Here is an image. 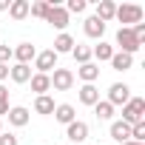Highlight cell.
Returning <instances> with one entry per match:
<instances>
[{
	"label": "cell",
	"instance_id": "obj_29",
	"mask_svg": "<svg viewBox=\"0 0 145 145\" xmlns=\"http://www.w3.org/2000/svg\"><path fill=\"white\" fill-rule=\"evenodd\" d=\"M131 139L134 142H145V120L137 122V125H131Z\"/></svg>",
	"mask_w": 145,
	"mask_h": 145
},
{
	"label": "cell",
	"instance_id": "obj_34",
	"mask_svg": "<svg viewBox=\"0 0 145 145\" xmlns=\"http://www.w3.org/2000/svg\"><path fill=\"white\" fill-rule=\"evenodd\" d=\"M122 145H145V142H134V139H128V142H122Z\"/></svg>",
	"mask_w": 145,
	"mask_h": 145
},
{
	"label": "cell",
	"instance_id": "obj_24",
	"mask_svg": "<svg viewBox=\"0 0 145 145\" xmlns=\"http://www.w3.org/2000/svg\"><path fill=\"white\" fill-rule=\"evenodd\" d=\"M71 57H74L80 65H86V63H91V48H88V46L74 43V48H71Z\"/></svg>",
	"mask_w": 145,
	"mask_h": 145
},
{
	"label": "cell",
	"instance_id": "obj_8",
	"mask_svg": "<svg viewBox=\"0 0 145 145\" xmlns=\"http://www.w3.org/2000/svg\"><path fill=\"white\" fill-rule=\"evenodd\" d=\"M128 100H131V88H128L125 83H114V86L108 88V100H105V103H111L114 108H117V105H125Z\"/></svg>",
	"mask_w": 145,
	"mask_h": 145
},
{
	"label": "cell",
	"instance_id": "obj_11",
	"mask_svg": "<svg viewBox=\"0 0 145 145\" xmlns=\"http://www.w3.org/2000/svg\"><path fill=\"white\" fill-rule=\"evenodd\" d=\"M71 48H74V37H71L68 31H60L57 37H54V54L60 57V54H71Z\"/></svg>",
	"mask_w": 145,
	"mask_h": 145
},
{
	"label": "cell",
	"instance_id": "obj_33",
	"mask_svg": "<svg viewBox=\"0 0 145 145\" xmlns=\"http://www.w3.org/2000/svg\"><path fill=\"white\" fill-rule=\"evenodd\" d=\"M9 6H12V0H0V12H9Z\"/></svg>",
	"mask_w": 145,
	"mask_h": 145
},
{
	"label": "cell",
	"instance_id": "obj_12",
	"mask_svg": "<svg viewBox=\"0 0 145 145\" xmlns=\"http://www.w3.org/2000/svg\"><path fill=\"white\" fill-rule=\"evenodd\" d=\"M80 103L94 108V105L100 103V88H97V86H91V83H83V86H80Z\"/></svg>",
	"mask_w": 145,
	"mask_h": 145
},
{
	"label": "cell",
	"instance_id": "obj_14",
	"mask_svg": "<svg viewBox=\"0 0 145 145\" xmlns=\"http://www.w3.org/2000/svg\"><path fill=\"white\" fill-rule=\"evenodd\" d=\"M54 120H57V122H63V125L74 122V120H77L74 105H71V103H60V105H54Z\"/></svg>",
	"mask_w": 145,
	"mask_h": 145
},
{
	"label": "cell",
	"instance_id": "obj_10",
	"mask_svg": "<svg viewBox=\"0 0 145 145\" xmlns=\"http://www.w3.org/2000/svg\"><path fill=\"white\" fill-rule=\"evenodd\" d=\"M12 57L17 60V63H23V65H29L34 57H37V48L31 46V43H20V46H14L12 48Z\"/></svg>",
	"mask_w": 145,
	"mask_h": 145
},
{
	"label": "cell",
	"instance_id": "obj_32",
	"mask_svg": "<svg viewBox=\"0 0 145 145\" xmlns=\"http://www.w3.org/2000/svg\"><path fill=\"white\" fill-rule=\"evenodd\" d=\"M6 77H9V65H0V83H3Z\"/></svg>",
	"mask_w": 145,
	"mask_h": 145
},
{
	"label": "cell",
	"instance_id": "obj_25",
	"mask_svg": "<svg viewBox=\"0 0 145 145\" xmlns=\"http://www.w3.org/2000/svg\"><path fill=\"white\" fill-rule=\"evenodd\" d=\"M48 9H51V3H48V0H37V3H31V6H29V14H31V17H40V20H46Z\"/></svg>",
	"mask_w": 145,
	"mask_h": 145
},
{
	"label": "cell",
	"instance_id": "obj_28",
	"mask_svg": "<svg viewBox=\"0 0 145 145\" xmlns=\"http://www.w3.org/2000/svg\"><path fill=\"white\" fill-rule=\"evenodd\" d=\"M9 108H12V105H9V88L0 83V120L9 114Z\"/></svg>",
	"mask_w": 145,
	"mask_h": 145
},
{
	"label": "cell",
	"instance_id": "obj_1",
	"mask_svg": "<svg viewBox=\"0 0 145 145\" xmlns=\"http://www.w3.org/2000/svg\"><path fill=\"white\" fill-rule=\"evenodd\" d=\"M142 6L139 3H122V6H117V12H114V20H120L122 23V29H131V26H137V23H142Z\"/></svg>",
	"mask_w": 145,
	"mask_h": 145
},
{
	"label": "cell",
	"instance_id": "obj_26",
	"mask_svg": "<svg viewBox=\"0 0 145 145\" xmlns=\"http://www.w3.org/2000/svg\"><path fill=\"white\" fill-rule=\"evenodd\" d=\"M94 114H97L100 120H111V117H114V105L105 103V100H100V103L94 105Z\"/></svg>",
	"mask_w": 145,
	"mask_h": 145
},
{
	"label": "cell",
	"instance_id": "obj_6",
	"mask_svg": "<svg viewBox=\"0 0 145 145\" xmlns=\"http://www.w3.org/2000/svg\"><path fill=\"white\" fill-rule=\"evenodd\" d=\"M34 68H37V74H51V71L57 68V54H54L51 48L37 51V57H34Z\"/></svg>",
	"mask_w": 145,
	"mask_h": 145
},
{
	"label": "cell",
	"instance_id": "obj_7",
	"mask_svg": "<svg viewBox=\"0 0 145 145\" xmlns=\"http://www.w3.org/2000/svg\"><path fill=\"white\" fill-rule=\"evenodd\" d=\"M65 137L74 142V145H83L86 139H88V125L83 122V120H74V122H68L65 125Z\"/></svg>",
	"mask_w": 145,
	"mask_h": 145
},
{
	"label": "cell",
	"instance_id": "obj_9",
	"mask_svg": "<svg viewBox=\"0 0 145 145\" xmlns=\"http://www.w3.org/2000/svg\"><path fill=\"white\" fill-rule=\"evenodd\" d=\"M83 31H86V37H91V40H103V34H105V23L97 20V17L91 14V17H86Z\"/></svg>",
	"mask_w": 145,
	"mask_h": 145
},
{
	"label": "cell",
	"instance_id": "obj_27",
	"mask_svg": "<svg viewBox=\"0 0 145 145\" xmlns=\"http://www.w3.org/2000/svg\"><path fill=\"white\" fill-rule=\"evenodd\" d=\"M68 14H83L86 9H88V3H86V0H68V3L63 6Z\"/></svg>",
	"mask_w": 145,
	"mask_h": 145
},
{
	"label": "cell",
	"instance_id": "obj_3",
	"mask_svg": "<svg viewBox=\"0 0 145 145\" xmlns=\"http://www.w3.org/2000/svg\"><path fill=\"white\" fill-rule=\"evenodd\" d=\"M48 80H51V88H54V91H68L71 86H74V71L57 65L51 74H48Z\"/></svg>",
	"mask_w": 145,
	"mask_h": 145
},
{
	"label": "cell",
	"instance_id": "obj_2",
	"mask_svg": "<svg viewBox=\"0 0 145 145\" xmlns=\"http://www.w3.org/2000/svg\"><path fill=\"white\" fill-rule=\"evenodd\" d=\"M145 120V100L142 97H131L125 105H122V122L128 125H137Z\"/></svg>",
	"mask_w": 145,
	"mask_h": 145
},
{
	"label": "cell",
	"instance_id": "obj_19",
	"mask_svg": "<svg viewBox=\"0 0 145 145\" xmlns=\"http://www.w3.org/2000/svg\"><path fill=\"white\" fill-rule=\"evenodd\" d=\"M29 6H31L29 0H12V6H9V17L17 20V23L26 20V17H29Z\"/></svg>",
	"mask_w": 145,
	"mask_h": 145
},
{
	"label": "cell",
	"instance_id": "obj_16",
	"mask_svg": "<svg viewBox=\"0 0 145 145\" xmlns=\"http://www.w3.org/2000/svg\"><path fill=\"white\" fill-rule=\"evenodd\" d=\"M9 77L17 83V86H23V83H29L31 80V65H23V63H14L12 68H9Z\"/></svg>",
	"mask_w": 145,
	"mask_h": 145
},
{
	"label": "cell",
	"instance_id": "obj_18",
	"mask_svg": "<svg viewBox=\"0 0 145 145\" xmlns=\"http://www.w3.org/2000/svg\"><path fill=\"white\" fill-rule=\"evenodd\" d=\"M77 77H80L83 83H91V86H94L97 77H100V65H97V63H86V65H80V68H77Z\"/></svg>",
	"mask_w": 145,
	"mask_h": 145
},
{
	"label": "cell",
	"instance_id": "obj_30",
	"mask_svg": "<svg viewBox=\"0 0 145 145\" xmlns=\"http://www.w3.org/2000/svg\"><path fill=\"white\" fill-rule=\"evenodd\" d=\"M9 60H12V46L0 43V65H9Z\"/></svg>",
	"mask_w": 145,
	"mask_h": 145
},
{
	"label": "cell",
	"instance_id": "obj_5",
	"mask_svg": "<svg viewBox=\"0 0 145 145\" xmlns=\"http://www.w3.org/2000/svg\"><path fill=\"white\" fill-rule=\"evenodd\" d=\"M68 20H71V14H68L60 3H51V9H48V14H46V23H51L54 29L65 31V29H68Z\"/></svg>",
	"mask_w": 145,
	"mask_h": 145
},
{
	"label": "cell",
	"instance_id": "obj_15",
	"mask_svg": "<svg viewBox=\"0 0 145 145\" xmlns=\"http://www.w3.org/2000/svg\"><path fill=\"white\" fill-rule=\"evenodd\" d=\"M29 83H31V91H34L37 97H43V94L51 91V80H48V74H37V71H34Z\"/></svg>",
	"mask_w": 145,
	"mask_h": 145
},
{
	"label": "cell",
	"instance_id": "obj_35",
	"mask_svg": "<svg viewBox=\"0 0 145 145\" xmlns=\"http://www.w3.org/2000/svg\"><path fill=\"white\" fill-rule=\"evenodd\" d=\"M0 134H3V120H0Z\"/></svg>",
	"mask_w": 145,
	"mask_h": 145
},
{
	"label": "cell",
	"instance_id": "obj_4",
	"mask_svg": "<svg viewBox=\"0 0 145 145\" xmlns=\"http://www.w3.org/2000/svg\"><path fill=\"white\" fill-rule=\"evenodd\" d=\"M117 46H120L122 54H131V57L142 48V43L134 37V31H131V29H122V26H120V31H117Z\"/></svg>",
	"mask_w": 145,
	"mask_h": 145
},
{
	"label": "cell",
	"instance_id": "obj_31",
	"mask_svg": "<svg viewBox=\"0 0 145 145\" xmlns=\"http://www.w3.org/2000/svg\"><path fill=\"white\" fill-rule=\"evenodd\" d=\"M0 145H17V137H14V134H6V131H3V134H0Z\"/></svg>",
	"mask_w": 145,
	"mask_h": 145
},
{
	"label": "cell",
	"instance_id": "obj_20",
	"mask_svg": "<svg viewBox=\"0 0 145 145\" xmlns=\"http://www.w3.org/2000/svg\"><path fill=\"white\" fill-rule=\"evenodd\" d=\"M114 12H117V3L114 0H100L97 3V20H103V23H108V20H114Z\"/></svg>",
	"mask_w": 145,
	"mask_h": 145
},
{
	"label": "cell",
	"instance_id": "obj_21",
	"mask_svg": "<svg viewBox=\"0 0 145 145\" xmlns=\"http://www.w3.org/2000/svg\"><path fill=\"white\" fill-rule=\"evenodd\" d=\"M108 63H111L114 71H128V68L134 65V57H131V54H122V51H114V57H111Z\"/></svg>",
	"mask_w": 145,
	"mask_h": 145
},
{
	"label": "cell",
	"instance_id": "obj_22",
	"mask_svg": "<svg viewBox=\"0 0 145 145\" xmlns=\"http://www.w3.org/2000/svg\"><path fill=\"white\" fill-rule=\"evenodd\" d=\"M91 57H97L100 63H105V60H111V57H114V46H108V43H103V40H100V43L91 48Z\"/></svg>",
	"mask_w": 145,
	"mask_h": 145
},
{
	"label": "cell",
	"instance_id": "obj_17",
	"mask_svg": "<svg viewBox=\"0 0 145 145\" xmlns=\"http://www.w3.org/2000/svg\"><path fill=\"white\" fill-rule=\"evenodd\" d=\"M111 139H117V142H128V139H131V125L122 122V120H114V122H111Z\"/></svg>",
	"mask_w": 145,
	"mask_h": 145
},
{
	"label": "cell",
	"instance_id": "obj_23",
	"mask_svg": "<svg viewBox=\"0 0 145 145\" xmlns=\"http://www.w3.org/2000/svg\"><path fill=\"white\" fill-rule=\"evenodd\" d=\"M34 111H37V114H43V117H48V114H54V100H51L48 94H43V97H37V100H34Z\"/></svg>",
	"mask_w": 145,
	"mask_h": 145
},
{
	"label": "cell",
	"instance_id": "obj_13",
	"mask_svg": "<svg viewBox=\"0 0 145 145\" xmlns=\"http://www.w3.org/2000/svg\"><path fill=\"white\" fill-rule=\"evenodd\" d=\"M6 117H9V122H12L14 128H23V125H29V108H26V105H12Z\"/></svg>",
	"mask_w": 145,
	"mask_h": 145
}]
</instances>
